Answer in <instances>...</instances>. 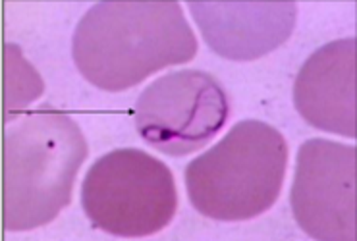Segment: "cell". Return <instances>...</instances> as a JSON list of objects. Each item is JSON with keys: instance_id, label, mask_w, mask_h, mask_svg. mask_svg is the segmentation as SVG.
Masks as SVG:
<instances>
[{"instance_id": "obj_2", "label": "cell", "mask_w": 357, "mask_h": 241, "mask_svg": "<svg viewBox=\"0 0 357 241\" xmlns=\"http://www.w3.org/2000/svg\"><path fill=\"white\" fill-rule=\"evenodd\" d=\"M87 150L79 125L62 110H29L10 125L4 137V230L31 232L59 217L72 201Z\"/></svg>"}, {"instance_id": "obj_9", "label": "cell", "mask_w": 357, "mask_h": 241, "mask_svg": "<svg viewBox=\"0 0 357 241\" xmlns=\"http://www.w3.org/2000/svg\"><path fill=\"white\" fill-rule=\"evenodd\" d=\"M4 70H6L4 109H6L10 122H14L17 110H22L25 104L41 97L45 91V84L39 74L29 66V62L22 56V50L14 42L6 45Z\"/></svg>"}, {"instance_id": "obj_5", "label": "cell", "mask_w": 357, "mask_h": 241, "mask_svg": "<svg viewBox=\"0 0 357 241\" xmlns=\"http://www.w3.org/2000/svg\"><path fill=\"white\" fill-rule=\"evenodd\" d=\"M230 116V100L215 75L180 70L145 87L133 107L143 141L168 157H188L216 137Z\"/></svg>"}, {"instance_id": "obj_8", "label": "cell", "mask_w": 357, "mask_h": 241, "mask_svg": "<svg viewBox=\"0 0 357 241\" xmlns=\"http://www.w3.org/2000/svg\"><path fill=\"white\" fill-rule=\"evenodd\" d=\"M356 37L326 42L299 70L294 107L311 127L356 137Z\"/></svg>"}, {"instance_id": "obj_1", "label": "cell", "mask_w": 357, "mask_h": 241, "mask_svg": "<svg viewBox=\"0 0 357 241\" xmlns=\"http://www.w3.org/2000/svg\"><path fill=\"white\" fill-rule=\"evenodd\" d=\"M195 54L197 39L178 2H97L72 37L75 68L107 93L128 91Z\"/></svg>"}, {"instance_id": "obj_6", "label": "cell", "mask_w": 357, "mask_h": 241, "mask_svg": "<svg viewBox=\"0 0 357 241\" xmlns=\"http://www.w3.org/2000/svg\"><path fill=\"white\" fill-rule=\"evenodd\" d=\"M356 153L328 139L299 147L290 205L311 240L356 241Z\"/></svg>"}, {"instance_id": "obj_3", "label": "cell", "mask_w": 357, "mask_h": 241, "mask_svg": "<svg viewBox=\"0 0 357 241\" xmlns=\"http://www.w3.org/2000/svg\"><path fill=\"white\" fill-rule=\"evenodd\" d=\"M288 141L273 125L243 120L215 147L185 166L191 207L220 222H243L265 215L282 192Z\"/></svg>"}, {"instance_id": "obj_7", "label": "cell", "mask_w": 357, "mask_h": 241, "mask_svg": "<svg viewBox=\"0 0 357 241\" xmlns=\"http://www.w3.org/2000/svg\"><path fill=\"white\" fill-rule=\"evenodd\" d=\"M203 39L215 54L251 62L280 49L296 29V2H188Z\"/></svg>"}, {"instance_id": "obj_4", "label": "cell", "mask_w": 357, "mask_h": 241, "mask_svg": "<svg viewBox=\"0 0 357 241\" xmlns=\"http://www.w3.org/2000/svg\"><path fill=\"white\" fill-rule=\"evenodd\" d=\"M82 207L97 230L116 238H147L174 218V176L162 160L142 149L110 150L87 170Z\"/></svg>"}]
</instances>
